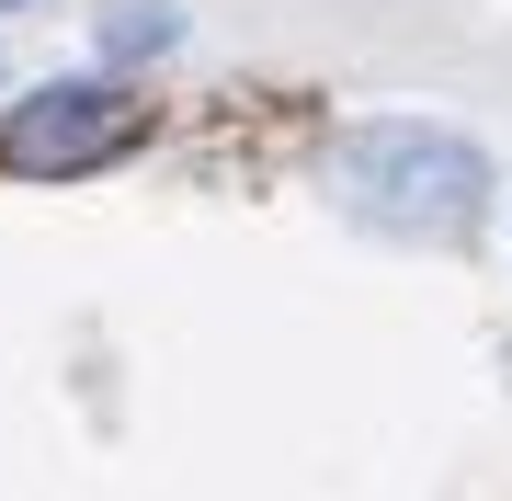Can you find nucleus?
<instances>
[{"label":"nucleus","mask_w":512,"mask_h":501,"mask_svg":"<svg viewBox=\"0 0 512 501\" xmlns=\"http://www.w3.org/2000/svg\"><path fill=\"white\" fill-rule=\"evenodd\" d=\"M319 183H330L342 217L387 228V240H467L478 205H490V160H478L456 126L387 114V126H342V137H330Z\"/></svg>","instance_id":"f257e3e1"},{"label":"nucleus","mask_w":512,"mask_h":501,"mask_svg":"<svg viewBox=\"0 0 512 501\" xmlns=\"http://www.w3.org/2000/svg\"><path fill=\"white\" fill-rule=\"evenodd\" d=\"M148 137V103L114 92V80H57V92H23L12 126H0V160L35 171V183H69L92 160H126Z\"/></svg>","instance_id":"f03ea898"},{"label":"nucleus","mask_w":512,"mask_h":501,"mask_svg":"<svg viewBox=\"0 0 512 501\" xmlns=\"http://www.w3.org/2000/svg\"><path fill=\"white\" fill-rule=\"evenodd\" d=\"M171 35H183V12H160V0H126V12H103V46H171Z\"/></svg>","instance_id":"7ed1b4c3"},{"label":"nucleus","mask_w":512,"mask_h":501,"mask_svg":"<svg viewBox=\"0 0 512 501\" xmlns=\"http://www.w3.org/2000/svg\"><path fill=\"white\" fill-rule=\"evenodd\" d=\"M0 12H23V0H0Z\"/></svg>","instance_id":"20e7f679"}]
</instances>
